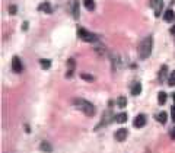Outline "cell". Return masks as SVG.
Segmentation results:
<instances>
[{"label": "cell", "instance_id": "obj_1", "mask_svg": "<svg viewBox=\"0 0 175 153\" xmlns=\"http://www.w3.org/2000/svg\"><path fill=\"white\" fill-rule=\"evenodd\" d=\"M152 48H153V38L149 35L139 45V57L142 58V60H146L152 54Z\"/></svg>", "mask_w": 175, "mask_h": 153}, {"label": "cell", "instance_id": "obj_2", "mask_svg": "<svg viewBox=\"0 0 175 153\" xmlns=\"http://www.w3.org/2000/svg\"><path fill=\"white\" fill-rule=\"evenodd\" d=\"M75 106L77 108L79 111H82L83 114H86L88 117H94L95 115V106L90 104L89 101H85V99H76L75 101Z\"/></svg>", "mask_w": 175, "mask_h": 153}, {"label": "cell", "instance_id": "obj_3", "mask_svg": "<svg viewBox=\"0 0 175 153\" xmlns=\"http://www.w3.org/2000/svg\"><path fill=\"white\" fill-rule=\"evenodd\" d=\"M77 35H79V38H82L85 43H95V41H96V35L89 32V31H86L85 28L77 29Z\"/></svg>", "mask_w": 175, "mask_h": 153}, {"label": "cell", "instance_id": "obj_4", "mask_svg": "<svg viewBox=\"0 0 175 153\" xmlns=\"http://www.w3.org/2000/svg\"><path fill=\"white\" fill-rule=\"evenodd\" d=\"M150 5L155 10V16H161L163 9V0H150Z\"/></svg>", "mask_w": 175, "mask_h": 153}, {"label": "cell", "instance_id": "obj_5", "mask_svg": "<svg viewBox=\"0 0 175 153\" xmlns=\"http://www.w3.org/2000/svg\"><path fill=\"white\" fill-rule=\"evenodd\" d=\"M133 124H134V127L136 128H142V127H145L146 125V115H137L136 118H134V121H133Z\"/></svg>", "mask_w": 175, "mask_h": 153}, {"label": "cell", "instance_id": "obj_6", "mask_svg": "<svg viewBox=\"0 0 175 153\" xmlns=\"http://www.w3.org/2000/svg\"><path fill=\"white\" fill-rule=\"evenodd\" d=\"M22 69H24V66H22V63H21L19 57L12 58V70H13L15 73H21L22 72Z\"/></svg>", "mask_w": 175, "mask_h": 153}, {"label": "cell", "instance_id": "obj_7", "mask_svg": "<svg viewBox=\"0 0 175 153\" xmlns=\"http://www.w3.org/2000/svg\"><path fill=\"white\" fill-rule=\"evenodd\" d=\"M114 136H115V140H117V142H124V140L127 139L128 131L126 128H120V130H117V131H115V134H114Z\"/></svg>", "mask_w": 175, "mask_h": 153}, {"label": "cell", "instance_id": "obj_8", "mask_svg": "<svg viewBox=\"0 0 175 153\" xmlns=\"http://www.w3.org/2000/svg\"><path fill=\"white\" fill-rule=\"evenodd\" d=\"M163 19L166 20V22H172V20H175V13L172 9H168L165 12V15H163Z\"/></svg>", "mask_w": 175, "mask_h": 153}, {"label": "cell", "instance_id": "obj_9", "mask_svg": "<svg viewBox=\"0 0 175 153\" xmlns=\"http://www.w3.org/2000/svg\"><path fill=\"white\" fill-rule=\"evenodd\" d=\"M114 121H117V123H120V124H123V123L127 121V114H126V112H120V114H117L115 117H114Z\"/></svg>", "mask_w": 175, "mask_h": 153}, {"label": "cell", "instance_id": "obj_10", "mask_svg": "<svg viewBox=\"0 0 175 153\" xmlns=\"http://www.w3.org/2000/svg\"><path fill=\"white\" fill-rule=\"evenodd\" d=\"M140 92H142V85H140L139 82H136V83H134V85L131 86V95L137 96Z\"/></svg>", "mask_w": 175, "mask_h": 153}, {"label": "cell", "instance_id": "obj_11", "mask_svg": "<svg viewBox=\"0 0 175 153\" xmlns=\"http://www.w3.org/2000/svg\"><path fill=\"white\" fill-rule=\"evenodd\" d=\"M73 18L79 19V0H73Z\"/></svg>", "mask_w": 175, "mask_h": 153}, {"label": "cell", "instance_id": "obj_12", "mask_svg": "<svg viewBox=\"0 0 175 153\" xmlns=\"http://www.w3.org/2000/svg\"><path fill=\"white\" fill-rule=\"evenodd\" d=\"M67 67H69V72H67L66 76H67V77H70L71 74H73V70H75V60H73V58L67 60Z\"/></svg>", "mask_w": 175, "mask_h": 153}, {"label": "cell", "instance_id": "obj_13", "mask_svg": "<svg viewBox=\"0 0 175 153\" xmlns=\"http://www.w3.org/2000/svg\"><path fill=\"white\" fill-rule=\"evenodd\" d=\"M39 64L43 67L44 70H48L50 67H51V60H47V58H41L39 60Z\"/></svg>", "mask_w": 175, "mask_h": 153}, {"label": "cell", "instance_id": "obj_14", "mask_svg": "<svg viewBox=\"0 0 175 153\" xmlns=\"http://www.w3.org/2000/svg\"><path fill=\"white\" fill-rule=\"evenodd\" d=\"M38 9L41 10V12H47V13H51L53 9H51V6H50V3H43V5H39V7Z\"/></svg>", "mask_w": 175, "mask_h": 153}, {"label": "cell", "instance_id": "obj_15", "mask_svg": "<svg viewBox=\"0 0 175 153\" xmlns=\"http://www.w3.org/2000/svg\"><path fill=\"white\" fill-rule=\"evenodd\" d=\"M156 120L159 121V123H162V124H165L166 120H168V115H166V112H159V114H156Z\"/></svg>", "mask_w": 175, "mask_h": 153}, {"label": "cell", "instance_id": "obj_16", "mask_svg": "<svg viewBox=\"0 0 175 153\" xmlns=\"http://www.w3.org/2000/svg\"><path fill=\"white\" fill-rule=\"evenodd\" d=\"M165 102H166V93L165 92H159V93H158V104H159V105H163Z\"/></svg>", "mask_w": 175, "mask_h": 153}, {"label": "cell", "instance_id": "obj_17", "mask_svg": "<svg viewBox=\"0 0 175 153\" xmlns=\"http://www.w3.org/2000/svg\"><path fill=\"white\" fill-rule=\"evenodd\" d=\"M83 5L88 10H94L95 9V2L94 0H83Z\"/></svg>", "mask_w": 175, "mask_h": 153}, {"label": "cell", "instance_id": "obj_18", "mask_svg": "<svg viewBox=\"0 0 175 153\" xmlns=\"http://www.w3.org/2000/svg\"><path fill=\"white\" fill-rule=\"evenodd\" d=\"M166 72H168V67H166V66H162L161 70H159V82L163 80V77L166 76Z\"/></svg>", "mask_w": 175, "mask_h": 153}, {"label": "cell", "instance_id": "obj_19", "mask_svg": "<svg viewBox=\"0 0 175 153\" xmlns=\"http://www.w3.org/2000/svg\"><path fill=\"white\" fill-rule=\"evenodd\" d=\"M41 150H43V152H51L53 149H51V146H50V143L43 142V143H41Z\"/></svg>", "mask_w": 175, "mask_h": 153}, {"label": "cell", "instance_id": "obj_20", "mask_svg": "<svg viewBox=\"0 0 175 153\" xmlns=\"http://www.w3.org/2000/svg\"><path fill=\"white\" fill-rule=\"evenodd\" d=\"M81 77L83 79V80H86V82H94L95 80V77L92 76V74H86V73H82Z\"/></svg>", "mask_w": 175, "mask_h": 153}, {"label": "cell", "instance_id": "obj_21", "mask_svg": "<svg viewBox=\"0 0 175 153\" xmlns=\"http://www.w3.org/2000/svg\"><path fill=\"white\" fill-rule=\"evenodd\" d=\"M168 85H169V86H175V70L171 73L169 79H168Z\"/></svg>", "mask_w": 175, "mask_h": 153}, {"label": "cell", "instance_id": "obj_22", "mask_svg": "<svg viewBox=\"0 0 175 153\" xmlns=\"http://www.w3.org/2000/svg\"><path fill=\"white\" fill-rule=\"evenodd\" d=\"M126 98H124V96H120L118 98V102H117V105L120 106V108H124V106H126V104H127V102H126Z\"/></svg>", "mask_w": 175, "mask_h": 153}, {"label": "cell", "instance_id": "obj_23", "mask_svg": "<svg viewBox=\"0 0 175 153\" xmlns=\"http://www.w3.org/2000/svg\"><path fill=\"white\" fill-rule=\"evenodd\" d=\"M171 117H172V121L175 123V105L171 106Z\"/></svg>", "mask_w": 175, "mask_h": 153}, {"label": "cell", "instance_id": "obj_24", "mask_svg": "<svg viewBox=\"0 0 175 153\" xmlns=\"http://www.w3.org/2000/svg\"><path fill=\"white\" fill-rule=\"evenodd\" d=\"M9 13H10V15H15V13H16V6H10Z\"/></svg>", "mask_w": 175, "mask_h": 153}, {"label": "cell", "instance_id": "obj_25", "mask_svg": "<svg viewBox=\"0 0 175 153\" xmlns=\"http://www.w3.org/2000/svg\"><path fill=\"white\" fill-rule=\"evenodd\" d=\"M171 139H174V140H175V128L172 130V131H171Z\"/></svg>", "mask_w": 175, "mask_h": 153}, {"label": "cell", "instance_id": "obj_26", "mask_svg": "<svg viewBox=\"0 0 175 153\" xmlns=\"http://www.w3.org/2000/svg\"><path fill=\"white\" fill-rule=\"evenodd\" d=\"M171 34H172V35H175V25L172 26V29H171Z\"/></svg>", "mask_w": 175, "mask_h": 153}, {"label": "cell", "instance_id": "obj_27", "mask_svg": "<svg viewBox=\"0 0 175 153\" xmlns=\"http://www.w3.org/2000/svg\"><path fill=\"white\" fill-rule=\"evenodd\" d=\"M174 101H175V93H174Z\"/></svg>", "mask_w": 175, "mask_h": 153}]
</instances>
